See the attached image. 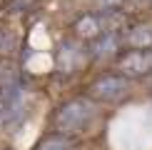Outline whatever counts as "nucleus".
<instances>
[{
    "mask_svg": "<svg viewBox=\"0 0 152 150\" xmlns=\"http://www.w3.org/2000/svg\"><path fill=\"white\" fill-rule=\"evenodd\" d=\"M95 118V103L90 98H72L67 103H62L58 112L53 118V125L58 130V135H77Z\"/></svg>",
    "mask_w": 152,
    "mask_h": 150,
    "instance_id": "nucleus-1",
    "label": "nucleus"
},
{
    "mask_svg": "<svg viewBox=\"0 0 152 150\" xmlns=\"http://www.w3.org/2000/svg\"><path fill=\"white\" fill-rule=\"evenodd\" d=\"M130 93V80L120 73H105L87 85V98L97 103H117Z\"/></svg>",
    "mask_w": 152,
    "mask_h": 150,
    "instance_id": "nucleus-2",
    "label": "nucleus"
},
{
    "mask_svg": "<svg viewBox=\"0 0 152 150\" xmlns=\"http://www.w3.org/2000/svg\"><path fill=\"white\" fill-rule=\"evenodd\" d=\"M117 73L122 78H147L152 75V50H127L117 58Z\"/></svg>",
    "mask_w": 152,
    "mask_h": 150,
    "instance_id": "nucleus-3",
    "label": "nucleus"
},
{
    "mask_svg": "<svg viewBox=\"0 0 152 150\" xmlns=\"http://www.w3.org/2000/svg\"><path fill=\"white\" fill-rule=\"evenodd\" d=\"M72 30H75L77 38H82V40H97L100 35L107 33L105 15H102V12H87V15H82V18L75 20Z\"/></svg>",
    "mask_w": 152,
    "mask_h": 150,
    "instance_id": "nucleus-4",
    "label": "nucleus"
},
{
    "mask_svg": "<svg viewBox=\"0 0 152 150\" xmlns=\"http://www.w3.org/2000/svg\"><path fill=\"white\" fill-rule=\"evenodd\" d=\"M122 45H127L130 50H150L152 48V28L150 25L130 28L127 35H122Z\"/></svg>",
    "mask_w": 152,
    "mask_h": 150,
    "instance_id": "nucleus-5",
    "label": "nucleus"
},
{
    "mask_svg": "<svg viewBox=\"0 0 152 150\" xmlns=\"http://www.w3.org/2000/svg\"><path fill=\"white\" fill-rule=\"evenodd\" d=\"M120 45H122V35L120 33H105V35H100L97 40H92L90 53H92V58H107V55L117 53Z\"/></svg>",
    "mask_w": 152,
    "mask_h": 150,
    "instance_id": "nucleus-6",
    "label": "nucleus"
},
{
    "mask_svg": "<svg viewBox=\"0 0 152 150\" xmlns=\"http://www.w3.org/2000/svg\"><path fill=\"white\" fill-rule=\"evenodd\" d=\"M35 150H75V143H72V138L55 133V135H48L45 140H40V145Z\"/></svg>",
    "mask_w": 152,
    "mask_h": 150,
    "instance_id": "nucleus-7",
    "label": "nucleus"
},
{
    "mask_svg": "<svg viewBox=\"0 0 152 150\" xmlns=\"http://www.w3.org/2000/svg\"><path fill=\"white\" fill-rule=\"evenodd\" d=\"M0 120H3V98H0Z\"/></svg>",
    "mask_w": 152,
    "mask_h": 150,
    "instance_id": "nucleus-8",
    "label": "nucleus"
}]
</instances>
